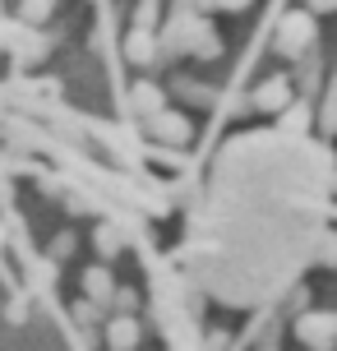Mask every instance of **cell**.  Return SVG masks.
I'll list each match as a JSON object with an SVG mask.
<instances>
[{
    "instance_id": "18",
    "label": "cell",
    "mask_w": 337,
    "mask_h": 351,
    "mask_svg": "<svg viewBox=\"0 0 337 351\" xmlns=\"http://www.w3.org/2000/svg\"><path fill=\"white\" fill-rule=\"evenodd\" d=\"M23 14H28V19H33V23H42V19H47V14H51V5H28V10H23Z\"/></svg>"
},
{
    "instance_id": "6",
    "label": "cell",
    "mask_w": 337,
    "mask_h": 351,
    "mask_svg": "<svg viewBox=\"0 0 337 351\" xmlns=\"http://www.w3.org/2000/svg\"><path fill=\"white\" fill-rule=\"evenodd\" d=\"M107 347L111 351H134L139 347V319H125V315H116L107 324Z\"/></svg>"
},
{
    "instance_id": "14",
    "label": "cell",
    "mask_w": 337,
    "mask_h": 351,
    "mask_svg": "<svg viewBox=\"0 0 337 351\" xmlns=\"http://www.w3.org/2000/svg\"><path fill=\"white\" fill-rule=\"evenodd\" d=\"M134 19H139V33H153V23H158V5H139Z\"/></svg>"
},
{
    "instance_id": "10",
    "label": "cell",
    "mask_w": 337,
    "mask_h": 351,
    "mask_svg": "<svg viewBox=\"0 0 337 351\" xmlns=\"http://www.w3.org/2000/svg\"><path fill=\"white\" fill-rule=\"evenodd\" d=\"M319 130L333 139L337 134V70H333V79H328V97H323V111H319Z\"/></svg>"
},
{
    "instance_id": "7",
    "label": "cell",
    "mask_w": 337,
    "mask_h": 351,
    "mask_svg": "<svg viewBox=\"0 0 337 351\" xmlns=\"http://www.w3.org/2000/svg\"><path fill=\"white\" fill-rule=\"evenodd\" d=\"M134 111L153 121L158 111H166V93H162L158 84H134Z\"/></svg>"
},
{
    "instance_id": "16",
    "label": "cell",
    "mask_w": 337,
    "mask_h": 351,
    "mask_svg": "<svg viewBox=\"0 0 337 351\" xmlns=\"http://www.w3.org/2000/svg\"><path fill=\"white\" fill-rule=\"evenodd\" d=\"M319 259H323V263H337V236H333V231L319 241Z\"/></svg>"
},
{
    "instance_id": "17",
    "label": "cell",
    "mask_w": 337,
    "mask_h": 351,
    "mask_svg": "<svg viewBox=\"0 0 337 351\" xmlns=\"http://www.w3.org/2000/svg\"><path fill=\"white\" fill-rule=\"evenodd\" d=\"M51 254H55V259H70V254H74V236H55Z\"/></svg>"
},
{
    "instance_id": "8",
    "label": "cell",
    "mask_w": 337,
    "mask_h": 351,
    "mask_svg": "<svg viewBox=\"0 0 337 351\" xmlns=\"http://www.w3.org/2000/svg\"><path fill=\"white\" fill-rule=\"evenodd\" d=\"M125 56H129L134 65H148V60L158 56V37H153V33H139V28H134V33L125 37Z\"/></svg>"
},
{
    "instance_id": "12",
    "label": "cell",
    "mask_w": 337,
    "mask_h": 351,
    "mask_svg": "<svg viewBox=\"0 0 337 351\" xmlns=\"http://www.w3.org/2000/svg\"><path fill=\"white\" fill-rule=\"evenodd\" d=\"M111 305H116L125 319H134V310H139V291H129V287H116V291H111Z\"/></svg>"
},
{
    "instance_id": "15",
    "label": "cell",
    "mask_w": 337,
    "mask_h": 351,
    "mask_svg": "<svg viewBox=\"0 0 337 351\" xmlns=\"http://www.w3.org/2000/svg\"><path fill=\"white\" fill-rule=\"evenodd\" d=\"M282 116H286V130H305V125H310V111H305V106H286Z\"/></svg>"
},
{
    "instance_id": "9",
    "label": "cell",
    "mask_w": 337,
    "mask_h": 351,
    "mask_svg": "<svg viewBox=\"0 0 337 351\" xmlns=\"http://www.w3.org/2000/svg\"><path fill=\"white\" fill-rule=\"evenodd\" d=\"M92 245H97V254H102V259H116V254L125 250V241H121V231L111 227V222H102V227L92 231Z\"/></svg>"
},
{
    "instance_id": "2",
    "label": "cell",
    "mask_w": 337,
    "mask_h": 351,
    "mask_svg": "<svg viewBox=\"0 0 337 351\" xmlns=\"http://www.w3.org/2000/svg\"><path fill=\"white\" fill-rule=\"evenodd\" d=\"M296 337H301L305 347H314V351H328L337 342V315H319V310L301 315L296 319Z\"/></svg>"
},
{
    "instance_id": "11",
    "label": "cell",
    "mask_w": 337,
    "mask_h": 351,
    "mask_svg": "<svg viewBox=\"0 0 337 351\" xmlns=\"http://www.w3.org/2000/svg\"><path fill=\"white\" fill-rule=\"evenodd\" d=\"M176 93H180V97H185L190 106H213V93H208L203 84H190V79H180Z\"/></svg>"
},
{
    "instance_id": "1",
    "label": "cell",
    "mask_w": 337,
    "mask_h": 351,
    "mask_svg": "<svg viewBox=\"0 0 337 351\" xmlns=\"http://www.w3.org/2000/svg\"><path fill=\"white\" fill-rule=\"evenodd\" d=\"M148 134L158 143H166V148H185V143L195 139V125H190L185 111H158V116L148 121Z\"/></svg>"
},
{
    "instance_id": "13",
    "label": "cell",
    "mask_w": 337,
    "mask_h": 351,
    "mask_svg": "<svg viewBox=\"0 0 337 351\" xmlns=\"http://www.w3.org/2000/svg\"><path fill=\"white\" fill-rule=\"evenodd\" d=\"M97 319H102L97 305H88V300H79V305H74V324H79V328H92Z\"/></svg>"
},
{
    "instance_id": "3",
    "label": "cell",
    "mask_w": 337,
    "mask_h": 351,
    "mask_svg": "<svg viewBox=\"0 0 337 351\" xmlns=\"http://www.w3.org/2000/svg\"><path fill=\"white\" fill-rule=\"evenodd\" d=\"M291 97H296V84L286 74H273V79H264V84L254 88V106L259 111H286Z\"/></svg>"
},
{
    "instance_id": "4",
    "label": "cell",
    "mask_w": 337,
    "mask_h": 351,
    "mask_svg": "<svg viewBox=\"0 0 337 351\" xmlns=\"http://www.w3.org/2000/svg\"><path fill=\"white\" fill-rule=\"evenodd\" d=\"M277 42H282L286 56H305V51H310V42H314V23H310V14H291L282 23Z\"/></svg>"
},
{
    "instance_id": "5",
    "label": "cell",
    "mask_w": 337,
    "mask_h": 351,
    "mask_svg": "<svg viewBox=\"0 0 337 351\" xmlns=\"http://www.w3.org/2000/svg\"><path fill=\"white\" fill-rule=\"evenodd\" d=\"M111 291H116V282H111L107 268H88V273H84V300H88V305H97V310L111 305Z\"/></svg>"
},
{
    "instance_id": "19",
    "label": "cell",
    "mask_w": 337,
    "mask_h": 351,
    "mask_svg": "<svg viewBox=\"0 0 337 351\" xmlns=\"http://www.w3.org/2000/svg\"><path fill=\"white\" fill-rule=\"evenodd\" d=\"M208 351H227V333H208Z\"/></svg>"
}]
</instances>
